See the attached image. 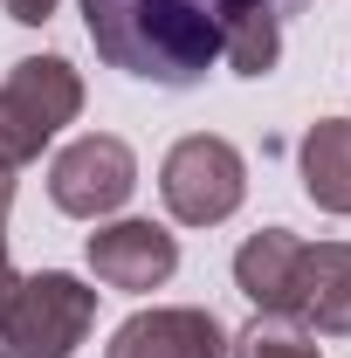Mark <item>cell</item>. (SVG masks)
<instances>
[{
    "label": "cell",
    "instance_id": "cell-1",
    "mask_svg": "<svg viewBox=\"0 0 351 358\" xmlns=\"http://www.w3.org/2000/svg\"><path fill=\"white\" fill-rule=\"evenodd\" d=\"M83 28L110 69L159 90H193L220 62L214 0H83Z\"/></svg>",
    "mask_w": 351,
    "mask_h": 358
},
{
    "label": "cell",
    "instance_id": "cell-2",
    "mask_svg": "<svg viewBox=\"0 0 351 358\" xmlns=\"http://www.w3.org/2000/svg\"><path fill=\"white\" fill-rule=\"evenodd\" d=\"M96 324V289L69 268L14 275L0 296V358H76Z\"/></svg>",
    "mask_w": 351,
    "mask_h": 358
},
{
    "label": "cell",
    "instance_id": "cell-3",
    "mask_svg": "<svg viewBox=\"0 0 351 358\" xmlns=\"http://www.w3.org/2000/svg\"><path fill=\"white\" fill-rule=\"evenodd\" d=\"M76 110H83V76L62 55L14 62L7 83H0V166L14 173V166L42 159L48 138L62 131V124H76Z\"/></svg>",
    "mask_w": 351,
    "mask_h": 358
},
{
    "label": "cell",
    "instance_id": "cell-4",
    "mask_svg": "<svg viewBox=\"0 0 351 358\" xmlns=\"http://www.w3.org/2000/svg\"><path fill=\"white\" fill-rule=\"evenodd\" d=\"M159 200L179 227H220L241 200H248V166L241 152L214 131H193L179 138L159 166Z\"/></svg>",
    "mask_w": 351,
    "mask_h": 358
},
{
    "label": "cell",
    "instance_id": "cell-5",
    "mask_svg": "<svg viewBox=\"0 0 351 358\" xmlns=\"http://www.w3.org/2000/svg\"><path fill=\"white\" fill-rule=\"evenodd\" d=\"M131 193H138V159H131V145L110 131H89L76 145H62L55 166H48V200L62 214H76V221L117 214Z\"/></svg>",
    "mask_w": 351,
    "mask_h": 358
},
{
    "label": "cell",
    "instance_id": "cell-6",
    "mask_svg": "<svg viewBox=\"0 0 351 358\" xmlns=\"http://www.w3.org/2000/svg\"><path fill=\"white\" fill-rule=\"evenodd\" d=\"M89 268L103 289H124V296H145L159 282H173L179 268V241L159 221H110L89 234Z\"/></svg>",
    "mask_w": 351,
    "mask_h": 358
},
{
    "label": "cell",
    "instance_id": "cell-7",
    "mask_svg": "<svg viewBox=\"0 0 351 358\" xmlns=\"http://www.w3.org/2000/svg\"><path fill=\"white\" fill-rule=\"evenodd\" d=\"M103 358H227V331L214 324V310H193V303L138 310L117 324Z\"/></svg>",
    "mask_w": 351,
    "mask_h": 358
},
{
    "label": "cell",
    "instance_id": "cell-8",
    "mask_svg": "<svg viewBox=\"0 0 351 358\" xmlns=\"http://www.w3.org/2000/svg\"><path fill=\"white\" fill-rule=\"evenodd\" d=\"M296 268H303V234L262 227L234 248V289L255 303V317H289L296 324Z\"/></svg>",
    "mask_w": 351,
    "mask_h": 358
},
{
    "label": "cell",
    "instance_id": "cell-9",
    "mask_svg": "<svg viewBox=\"0 0 351 358\" xmlns=\"http://www.w3.org/2000/svg\"><path fill=\"white\" fill-rule=\"evenodd\" d=\"M296 324L324 338H351V241H303L296 268Z\"/></svg>",
    "mask_w": 351,
    "mask_h": 358
},
{
    "label": "cell",
    "instance_id": "cell-10",
    "mask_svg": "<svg viewBox=\"0 0 351 358\" xmlns=\"http://www.w3.org/2000/svg\"><path fill=\"white\" fill-rule=\"evenodd\" d=\"M220 14V62L234 76H268L282 55V14H296V0H214Z\"/></svg>",
    "mask_w": 351,
    "mask_h": 358
},
{
    "label": "cell",
    "instance_id": "cell-11",
    "mask_svg": "<svg viewBox=\"0 0 351 358\" xmlns=\"http://www.w3.org/2000/svg\"><path fill=\"white\" fill-rule=\"evenodd\" d=\"M296 166H303V193L324 214H351V124L345 117H317L296 145Z\"/></svg>",
    "mask_w": 351,
    "mask_h": 358
},
{
    "label": "cell",
    "instance_id": "cell-12",
    "mask_svg": "<svg viewBox=\"0 0 351 358\" xmlns=\"http://www.w3.org/2000/svg\"><path fill=\"white\" fill-rule=\"evenodd\" d=\"M227 358H317V345L289 317H255L241 338H227Z\"/></svg>",
    "mask_w": 351,
    "mask_h": 358
},
{
    "label": "cell",
    "instance_id": "cell-13",
    "mask_svg": "<svg viewBox=\"0 0 351 358\" xmlns=\"http://www.w3.org/2000/svg\"><path fill=\"white\" fill-rule=\"evenodd\" d=\"M0 7H7V14H14L21 28H42L48 14H55V0H0Z\"/></svg>",
    "mask_w": 351,
    "mask_h": 358
},
{
    "label": "cell",
    "instance_id": "cell-14",
    "mask_svg": "<svg viewBox=\"0 0 351 358\" xmlns=\"http://www.w3.org/2000/svg\"><path fill=\"white\" fill-rule=\"evenodd\" d=\"M7 207H14V173L0 166V221H7Z\"/></svg>",
    "mask_w": 351,
    "mask_h": 358
},
{
    "label": "cell",
    "instance_id": "cell-15",
    "mask_svg": "<svg viewBox=\"0 0 351 358\" xmlns=\"http://www.w3.org/2000/svg\"><path fill=\"white\" fill-rule=\"evenodd\" d=\"M14 289V262H7V234H0V296Z\"/></svg>",
    "mask_w": 351,
    "mask_h": 358
}]
</instances>
